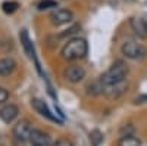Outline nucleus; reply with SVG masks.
Listing matches in <instances>:
<instances>
[{
  "label": "nucleus",
  "mask_w": 147,
  "mask_h": 146,
  "mask_svg": "<svg viewBox=\"0 0 147 146\" xmlns=\"http://www.w3.org/2000/svg\"><path fill=\"white\" fill-rule=\"evenodd\" d=\"M90 142L93 146H100L102 142H103V134L100 130H93L90 133Z\"/></svg>",
  "instance_id": "nucleus-16"
},
{
  "label": "nucleus",
  "mask_w": 147,
  "mask_h": 146,
  "mask_svg": "<svg viewBox=\"0 0 147 146\" xmlns=\"http://www.w3.org/2000/svg\"><path fill=\"white\" fill-rule=\"evenodd\" d=\"M16 69V62L12 58H3L0 59V77L10 75Z\"/></svg>",
  "instance_id": "nucleus-12"
},
{
  "label": "nucleus",
  "mask_w": 147,
  "mask_h": 146,
  "mask_svg": "<svg viewBox=\"0 0 147 146\" xmlns=\"http://www.w3.org/2000/svg\"><path fill=\"white\" fill-rule=\"evenodd\" d=\"M18 7H19V3L15 2V0H6V2H3V5H2V10L7 15L15 14V12L18 10Z\"/></svg>",
  "instance_id": "nucleus-15"
},
{
  "label": "nucleus",
  "mask_w": 147,
  "mask_h": 146,
  "mask_svg": "<svg viewBox=\"0 0 147 146\" xmlns=\"http://www.w3.org/2000/svg\"><path fill=\"white\" fill-rule=\"evenodd\" d=\"M32 131L31 123L28 120H21L19 123H16V126L13 127V137L15 140L24 143V142H28L30 140V134Z\"/></svg>",
  "instance_id": "nucleus-4"
},
{
  "label": "nucleus",
  "mask_w": 147,
  "mask_h": 146,
  "mask_svg": "<svg viewBox=\"0 0 147 146\" xmlns=\"http://www.w3.org/2000/svg\"><path fill=\"white\" fill-rule=\"evenodd\" d=\"M72 19H74V14L69 9H56L50 15V22L55 27H60V25H65V24H69Z\"/></svg>",
  "instance_id": "nucleus-6"
},
{
  "label": "nucleus",
  "mask_w": 147,
  "mask_h": 146,
  "mask_svg": "<svg viewBox=\"0 0 147 146\" xmlns=\"http://www.w3.org/2000/svg\"><path fill=\"white\" fill-rule=\"evenodd\" d=\"M147 101V94L146 96H140V97H137V99H134V103H144Z\"/></svg>",
  "instance_id": "nucleus-20"
},
{
  "label": "nucleus",
  "mask_w": 147,
  "mask_h": 146,
  "mask_svg": "<svg viewBox=\"0 0 147 146\" xmlns=\"http://www.w3.org/2000/svg\"><path fill=\"white\" fill-rule=\"evenodd\" d=\"M128 89V83L124 80L121 83H116V84H110V86H103V94L107 96L109 99H118L124 94Z\"/></svg>",
  "instance_id": "nucleus-7"
},
{
  "label": "nucleus",
  "mask_w": 147,
  "mask_h": 146,
  "mask_svg": "<svg viewBox=\"0 0 147 146\" xmlns=\"http://www.w3.org/2000/svg\"><path fill=\"white\" fill-rule=\"evenodd\" d=\"M32 106L37 112H38L40 115H43L44 118H47L49 121H53V123H57V124H62V120H60L59 117H56L50 109H49V106L46 105V102L40 101V99H32Z\"/></svg>",
  "instance_id": "nucleus-8"
},
{
  "label": "nucleus",
  "mask_w": 147,
  "mask_h": 146,
  "mask_svg": "<svg viewBox=\"0 0 147 146\" xmlns=\"http://www.w3.org/2000/svg\"><path fill=\"white\" fill-rule=\"evenodd\" d=\"M37 7H38V10H46V9H50V7H57V2H55V0H41Z\"/></svg>",
  "instance_id": "nucleus-17"
},
{
  "label": "nucleus",
  "mask_w": 147,
  "mask_h": 146,
  "mask_svg": "<svg viewBox=\"0 0 147 146\" xmlns=\"http://www.w3.org/2000/svg\"><path fill=\"white\" fill-rule=\"evenodd\" d=\"M9 99V92L5 87H0V103H5Z\"/></svg>",
  "instance_id": "nucleus-19"
},
{
  "label": "nucleus",
  "mask_w": 147,
  "mask_h": 146,
  "mask_svg": "<svg viewBox=\"0 0 147 146\" xmlns=\"http://www.w3.org/2000/svg\"><path fill=\"white\" fill-rule=\"evenodd\" d=\"M63 77H65L66 81H69L72 84H77V83H80V81L84 80L85 69L82 67H80V65H69L63 71Z\"/></svg>",
  "instance_id": "nucleus-5"
},
{
  "label": "nucleus",
  "mask_w": 147,
  "mask_h": 146,
  "mask_svg": "<svg viewBox=\"0 0 147 146\" xmlns=\"http://www.w3.org/2000/svg\"><path fill=\"white\" fill-rule=\"evenodd\" d=\"M88 52V44L84 39L75 37V39H71L68 40V43L63 46L62 49V58L65 60H78L85 58Z\"/></svg>",
  "instance_id": "nucleus-1"
},
{
  "label": "nucleus",
  "mask_w": 147,
  "mask_h": 146,
  "mask_svg": "<svg viewBox=\"0 0 147 146\" xmlns=\"http://www.w3.org/2000/svg\"><path fill=\"white\" fill-rule=\"evenodd\" d=\"M28 142L31 146H52V137L41 130H32Z\"/></svg>",
  "instance_id": "nucleus-9"
},
{
  "label": "nucleus",
  "mask_w": 147,
  "mask_h": 146,
  "mask_svg": "<svg viewBox=\"0 0 147 146\" xmlns=\"http://www.w3.org/2000/svg\"><path fill=\"white\" fill-rule=\"evenodd\" d=\"M19 39H21V43H22V47L25 53L31 58V59H35V53H34V47H32V43L30 40V35H28V31L27 30H22L19 33Z\"/></svg>",
  "instance_id": "nucleus-13"
},
{
  "label": "nucleus",
  "mask_w": 147,
  "mask_h": 146,
  "mask_svg": "<svg viewBox=\"0 0 147 146\" xmlns=\"http://www.w3.org/2000/svg\"><path fill=\"white\" fill-rule=\"evenodd\" d=\"M52 146H74V145H72V142L68 140V139H59V140H56L55 143H52Z\"/></svg>",
  "instance_id": "nucleus-18"
},
{
  "label": "nucleus",
  "mask_w": 147,
  "mask_h": 146,
  "mask_svg": "<svg viewBox=\"0 0 147 146\" xmlns=\"http://www.w3.org/2000/svg\"><path fill=\"white\" fill-rule=\"evenodd\" d=\"M118 146H141V140L138 137H136L134 134H128V136H121Z\"/></svg>",
  "instance_id": "nucleus-14"
},
{
  "label": "nucleus",
  "mask_w": 147,
  "mask_h": 146,
  "mask_svg": "<svg viewBox=\"0 0 147 146\" xmlns=\"http://www.w3.org/2000/svg\"><path fill=\"white\" fill-rule=\"evenodd\" d=\"M121 52L125 58L128 59H134V60H141L146 58L147 50L146 47L140 43H136L134 40H127L121 47Z\"/></svg>",
  "instance_id": "nucleus-3"
},
{
  "label": "nucleus",
  "mask_w": 147,
  "mask_h": 146,
  "mask_svg": "<svg viewBox=\"0 0 147 146\" xmlns=\"http://www.w3.org/2000/svg\"><path fill=\"white\" fill-rule=\"evenodd\" d=\"M129 25H131L134 34H136L138 39H141V40L147 39V21L146 19H143L140 16H134L129 21Z\"/></svg>",
  "instance_id": "nucleus-10"
},
{
  "label": "nucleus",
  "mask_w": 147,
  "mask_h": 146,
  "mask_svg": "<svg viewBox=\"0 0 147 146\" xmlns=\"http://www.w3.org/2000/svg\"><path fill=\"white\" fill-rule=\"evenodd\" d=\"M18 114H19L18 106L6 105V106H3L2 109H0V120H2L5 124H10V123H13V121L16 120Z\"/></svg>",
  "instance_id": "nucleus-11"
},
{
  "label": "nucleus",
  "mask_w": 147,
  "mask_h": 146,
  "mask_svg": "<svg viewBox=\"0 0 147 146\" xmlns=\"http://www.w3.org/2000/svg\"><path fill=\"white\" fill-rule=\"evenodd\" d=\"M127 74H128V65L124 60H116L105 74H102V77L99 80L102 81L103 86H110V84L124 81L127 78Z\"/></svg>",
  "instance_id": "nucleus-2"
}]
</instances>
